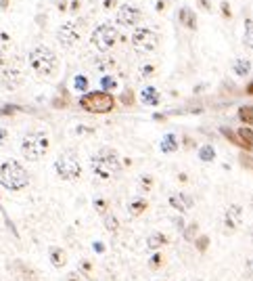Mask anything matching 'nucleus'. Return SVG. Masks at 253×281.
Listing matches in <instances>:
<instances>
[{
  "mask_svg": "<svg viewBox=\"0 0 253 281\" xmlns=\"http://www.w3.org/2000/svg\"><path fill=\"white\" fill-rule=\"evenodd\" d=\"M90 168H92V175L95 177H99L103 181H109V179L118 177L122 172V160L118 156V151L103 147L90 158Z\"/></svg>",
  "mask_w": 253,
  "mask_h": 281,
  "instance_id": "obj_1",
  "label": "nucleus"
},
{
  "mask_svg": "<svg viewBox=\"0 0 253 281\" xmlns=\"http://www.w3.org/2000/svg\"><path fill=\"white\" fill-rule=\"evenodd\" d=\"M30 68L40 78H51L57 72V55L49 47H36L30 51Z\"/></svg>",
  "mask_w": 253,
  "mask_h": 281,
  "instance_id": "obj_2",
  "label": "nucleus"
},
{
  "mask_svg": "<svg viewBox=\"0 0 253 281\" xmlns=\"http://www.w3.org/2000/svg\"><path fill=\"white\" fill-rule=\"evenodd\" d=\"M0 181H3V185L11 191H21V189L28 187L30 177H28L26 168H23L19 162L7 160L3 166H0Z\"/></svg>",
  "mask_w": 253,
  "mask_h": 281,
  "instance_id": "obj_3",
  "label": "nucleus"
},
{
  "mask_svg": "<svg viewBox=\"0 0 253 281\" xmlns=\"http://www.w3.org/2000/svg\"><path fill=\"white\" fill-rule=\"evenodd\" d=\"M80 107L88 114H109L115 107V97L105 91H92L80 97Z\"/></svg>",
  "mask_w": 253,
  "mask_h": 281,
  "instance_id": "obj_4",
  "label": "nucleus"
},
{
  "mask_svg": "<svg viewBox=\"0 0 253 281\" xmlns=\"http://www.w3.org/2000/svg\"><path fill=\"white\" fill-rule=\"evenodd\" d=\"M51 147V141L44 133H30L21 141V154L28 162H38Z\"/></svg>",
  "mask_w": 253,
  "mask_h": 281,
  "instance_id": "obj_5",
  "label": "nucleus"
},
{
  "mask_svg": "<svg viewBox=\"0 0 253 281\" xmlns=\"http://www.w3.org/2000/svg\"><path fill=\"white\" fill-rule=\"evenodd\" d=\"M55 170L63 181H76L82 175V164H80V160H78V156L74 154V151H65V154H61L57 158Z\"/></svg>",
  "mask_w": 253,
  "mask_h": 281,
  "instance_id": "obj_6",
  "label": "nucleus"
},
{
  "mask_svg": "<svg viewBox=\"0 0 253 281\" xmlns=\"http://www.w3.org/2000/svg\"><path fill=\"white\" fill-rule=\"evenodd\" d=\"M120 40V32L115 26L111 24H101L95 32H92V45H95L101 53H107L111 51Z\"/></svg>",
  "mask_w": 253,
  "mask_h": 281,
  "instance_id": "obj_7",
  "label": "nucleus"
},
{
  "mask_svg": "<svg viewBox=\"0 0 253 281\" xmlns=\"http://www.w3.org/2000/svg\"><path fill=\"white\" fill-rule=\"evenodd\" d=\"M130 42H132V47L138 53H153L159 47V36L153 30H149V28H138L132 34Z\"/></svg>",
  "mask_w": 253,
  "mask_h": 281,
  "instance_id": "obj_8",
  "label": "nucleus"
},
{
  "mask_svg": "<svg viewBox=\"0 0 253 281\" xmlns=\"http://www.w3.org/2000/svg\"><path fill=\"white\" fill-rule=\"evenodd\" d=\"M57 40L61 42V47H65V49H72L74 45H78V40H80L78 26L74 24V21H67V24H63L57 30Z\"/></svg>",
  "mask_w": 253,
  "mask_h": 281,
  "instance_id": "obj_9",
  "label": "nucleus"
},
{
  "mask_svg": "<svg viewBox=\"0 0 253 281\" xmlns=\"http://www.w3.org/2000/svg\"><path fill=\"white\" fill-rule=\"evenodd\" d=\"M141 17H143V13H141V9H138V7H134V5H124V7L118 11V24L130 28V26H136L138 21H141Z\"/></svg>",
  "mask_w": 253,
  "mask_h": 281,
  "instance_id": "obj_10",
  "label": "nucleus"
},
{
  "mask_svg": "<svg viewBox=\"0 0 253 281\" xmlns=\"http://www.w3.org/2000/svg\"><path fill=\"white\" fill-rule=\"evenodd\" d=\"M224 225L228 231H237L243 225V208L239 204H230L224 212Z\"/></svg>",
  "mask_w": 253,
  "mask_h": 281,
  "instance_id": "obj_11",
  "label": "nucleus"
},
{
  "mask_svg": "<svg viewBox=\"0 0 253 281\" xmlns=\"http://www.w3.org/2000/svg\"><path fill=\"white\" fill-rule=\"evenodd\" d=\"M168 202L178 212H189L195 206V200H193V196H189V193H172L168 198Z\"/></svg>",
  "mask_w": 253,
  "mask_h": 281,
  "instance_id": "obj_12",
  "label": "nucleus"
},
{
  "mask_svg": "<svg viewBox=\"0 0 253 281\" xmlns=\"http://www.w3.org/2000/svg\"><path fill=\"white\" fill-rule=\"evenodd\" d=\"M141 101H143V105L155 107V105L161 103V95H159V91L155 89V86H145V89L141 91Z\"/></svg>",
  "mask_w": 253,
  "mask_h": 281,
  "instance_id": "obj_13",
  "label": "nucleus"
},
{
  "mask_svg": "<svg viewBox=\"0 0 253 281\" xmlns=\"http://www.w3.org/2000/svg\"><path fill=\"white\" fill-rule=\"evenodd\" d=\"M178 147H180V139L174 133L164 135V139H161V143H159L161 154H174V151H178Z\"/></svg>",
  "mask_w": 253,
  "mask_h": 281,
  "instance_id": "obj_14",
  "label": "nucleus"
},
{
  "mask_svg": "<svg viewBox=\"0 0 253 281\" xmlns=\"http://www.w3.org/2000/svg\"><path fill=\"white\" fill-rule=\"evenodd\" d=\"M49 258H51V265H53L55 269H61V267L67 265V252H65L63 248H59V246H53V248L49 250Z\"/></svg>",
  "mask_w": 253,
  "mask_h": 281,
  "instance_id": "obj_15",
  "label": "nucleus"
},
{
  "mask_svg": "<svg viewBox=\"0 0 253 281\" xmlns=\"http://www.w3.org/2000/svg\"><path fill=\"white\" fill-rule=\"evenodd\" d=\"M178 21H180L184 28H189V30H195V28H197V17H195V13H193L189 7H182V9L178 11Z\"/></svg>",
  "mask_w": 253,
  "mask_h": 281,
  "instance_id": "obj_16",
  "label": "nucleus"
},
{
  "mask_svg": "<svg viewBox=\"0 0 253 281\" xmlns=\"http://www.w3.org/2000/svg\"><path fill=\"white\" fill-rule=\"evenodd\" d=\"M168 235H164V233H151L149 237H147V248L149 250H153V252H157V250H161L164 246H168Z\"/></svg>",
  "mask_w": 253,
  "mask_h": 281,
  "instance_id": "obj_17",
  "label": "nucleus"
},
{
  "mask_svg": "<svg viewBox=\"0 0 253 281\" xmlns=\"http://www.w3.org/2000/svg\"><path fill=\"white\" fill-rule=\"evenodd\" d=\"M251 70H253V63L249 61V59H235V63H233V72H235V76H239V78H245V76H249L251 74Z\"/></svg>",
  "mask_w": 253,
  "mask_h": 281,
  "instance_id": "obj_18",
  "label": "nucleus"
},
{
  "mask_svg": "<svg viewBox=\"0 0 253 281\" xmlns=\"http://www.w3.org/2000/svg\"><path fill=\"white\" fill-rule=\"evenodd\" d=\"M237 135H239V139L243 143V149L245 151H253V131H251V128L249 126H241L237 131Z\"/></svg>",
  "mask_w": 253,
  "mask_h": 281,
  "instance_id": "obj_19",
  "label": "nucleus"
},
{
  "mask_svg": "<svg viewBox=\"0 0 253 281\" xmlns=\"http://www.w3.org/2000/svg\"><path fill=\"white\" fill-rule=\"evenodd\" d=\"M147 208H149V204H147V200H143V198H136V200H132V202L128 204V212H130L132 216H141Z\"/></svg>",
  "mask_w": 253,
  "mask_h": 281,
  "instance_id": "obj_20",
  "label": "nucleus"
},
{
  "mask_svg": "<svg viewBox=\"0 0 253 281\" xmlns=\"http://www.w3.org/2000/svg\"><path fill=\"white\" fill-rule=\"evenodd\" d=\"M239 120L243 122V126H253V105H241L239 107Z\"/></svg>",
  "mask_w": 253,
  "mask_h": 281,
  "instance_id": "obj_21",
  "label": "nucleus"
},
{
  "mask_svg": "<svg viewBox=\"0 0 253 281\" xmlns=\"http://www.w3.org/2000/svg\"><path fill=\"white\" fill-rule=\"evenodd\" d=\"M182 237H184L187 242L195 244V242H197V237H199V225H197V223L187 225V227H184V231H182Z\"/></svg>",
  "mask_w": 253,
  "mask_h": 281,
  "instance_id": "obj_22",
  "label": "nucleus"
},
{
  "mask_svg": "<svg viewBox=\"0 0 253 281\" xmlns=\"http://www.w3.org/2000/svg\"><path fill=\"white\" fill-rule=\"evenodd\" d=\"M199 160L201 162H214L216 160V149L212 145H203L199 149Z\"/></svg>",
  "mask_w": 253,
  "mask_h": 281,
  "instance_id": "obj_23",
  "label": "nucleus"
},
{
  "mask_svg": "<svg viewBox=\"0 0 253 281\" xmlns=\"http://www.w3.org/2000/svg\"><path fill=\"white\" fill-rule=\"evenodd\" d=\"M220 133L233 143V145H237V147H241L243 149V143H241V139H239V135H237V131H233V128H226V126H222L220 128Z\"/></svg>",
  "mask_w": 253,
  "mask_h": 281,
  "instance_id": "obj_24",
  "label": "nucleus"
},
{
  "mask_svg": "<svg viewBox=\"0 0 253 281\" xmlns=\"http://www.w3.org/2000/svg\"><path fill=\"white\" fill-rule=\"evenodd\" d=\"M243 42L249 47V49H253V19H247L245 21V34H243Z\"/></svg>",
  "mask_w": 253,
  "mask_h": 281,
  "instance_id": "obj_25",
  "label": "nucleus"
},
{
  "mask_svg": "<svg viewBox=\"0 0 253 281\" xmlns=\"http://www.w3.org/2000/svg\"><path fill=\"white\" fill-rule=\"evenodd\" d=\"M105 229H107L109 233H118V231H120V221H118V216L105 214Z\"/></svg>",
  "mask_w": 253,
  "mask_h": 281,
  "instance_id": "obj_26",
  "label": "nucleus"
},
{
  "mask_svg": "<svg viewBox=\"0 0 253 281\" xmlns=\"http://www.w3.org/2000/svg\"><path fill=\"white\" fill-rule=\"evenodd\" d=\"M88 86H90V82H88V78H86V76H82V74H80V76H76V78H74V89H76V91H80V93H84V95H86V93H88Z\"/></svg>",
  "mask_w": 253,
  "mask_h": 281,
  "instance_id": "obj_27",
  "label": "nucleus"
},
{
  "mask_svg": "<svg viewBox=\"0 0 253 281\" xmlns=\"http://www.w3.org/2000/svg\"><path fill=\"white\" fill-rule=\"evenodd\" d=\"M101 86H103V91H105V93H111L113 89H118V80H115L113 76H103Z\"/></svg>",
  "mask_w": 253,
  "mask_h": 281,
  "instance_id": "obj_28",
  "label": "nucleus"
},
{
  "mask_svg": "<svg viewBox=\"0 0 253 281\" xmlns=\"http://www.w3.org/2000/svg\"><path fill=\"white\" fill-rule=\"evenodd\" d=\"M195 248H197L201 254L207 252V248H210V237H207V235H199L197 242H195Z\"/></svg>",
  "mask_w": 253,
  "mask_h": 281,
  "instance_id": "obj_29",
  "label": "nucleus"
},
{
  "mask_svg": "<svg viewBox=\"0 0 253 281\" xmlns=\"http://www.w3.org/2000/svg\"><path fill=\"white\" fill-rule=\"evenodd\" d=\"M239 162H241L243 168H247V170L253 172V156H251V154H245V151H243V154L239 156Z\"/></svg>",
  "mask_w": 253,
  "mask_h": 281,
  "instance_id": "obj_30",
  "label": "nucleus"
},
{
  "mask_svg": "<svg viewBox=\"0 0 253 281\" xmlns=\"http://www.w3.org/2000/svg\"><path fill=\"white\" fill-rule=\"evenodd\" d=\"M9 45H11V38H9V34H5L3 30H0V57H3V55L7 53Z\"/></svg>",
  "mask_w": 253,
  "mask_h": 281,
  "instance_id": "obj_31",
  "label": "nucleus"
},
{
  "mask_svg": "<svg viewBox=\"0 0 253 281\" xmlns=\"http://www.w3.org/2000/svg\"><path fill=\"white\" fill-rule=\"evenodd\" d=\"M120 101H122V105H126V107H132L134 105V93L128 89V91H124L122 95H120Z\"/></svg>",
  "mask_w": 253,
  "mask_h": 281,
  "instance_id": "obj_32",
  "label": "nucleus"
},
{
  "mask_svg": "<svg viewBox=\"0 0 253 281\" xmlns=\"http://www.w3.org/2000/svg\"><path fill=\"white\" fill-rule=\"evenodd\" d=\"M161 263H164V256H161V252H155V254L151 256V261H149V267L155 271V269L161 267Z\"/></svg>",
  "mask_w": 253,
  "mask_h": 281,
  "instance_id": "obj_33",
  "label": "nucleus"
},
{
  "mask_svg": "<svg viewBox=\"0 0 253 281\" xmlns=\"http://www.w3.org/2000/svg\"><path fill=\"white\" fill-rule=\"evenodd\" d=\"M138 187H141V191H145V193H149L151 189H153V177H141V185H138Z\"/></svg>",
  "mask_w": 253,
  "mask_h": 281,
  "instance_id": "obj_34",
  "label": "nucleus"
},
{
  "mask_svg": "<svg viewBox=\"0 0 253 281\" xmlns=\"http://www.w3.org/2000/svg\"><path fill=\"white\" fill-rule=\"evenodd\" d=\"M153 74H155V66H143L141 68V76L143 78H151Z\"/></svg>",
  "mask_w": 253,
  "mask_h": 281,
  "instance_id": "obj_35",
  "label": "nucleus"
},
{
  "mask_svg": "<svg viewBox=\"0 0 253 281\" xmlns=\"http://www.w3.org/2000/svg\"><path fill=\"white\" fill-rule=\"evenodd\" d=\"M95 208H97V212H101L103 216L107 214V202H105V200H95Z\"/></svg>",
  "mask_w": 253,
  "mask_h": 281,
  "instance_id": "obj_36",
  "label": "nucleus"
},
{
  "mask_svg": "<svg viewBox=\"0 0 253 281\" xmlns=\"http://www.w3.org/2000/svg\"><path fill=\"white\" fill-rule=\"evenodd\" d=\"M80 271L90 277V275H92V265H90V261H82V263H80Z\"/></svg>",
  "mask_w": 253,
  "mask_h": 281,
  "instance_id": "obj_37",
  "label": "nucleus"
},
{
  "mask_svg": "<svg viewBox=\"0 0 253 281\" xmlns=\"http://www.w3.org/2000/svg\"><path fill=\"white\" fill-rule=\"evenodd\" d=\"M15 112H17V107H15V105H7V107H3V110H0V116H9V114L13 116Z\"/></svg>",
  "mask_w": 253,
  "mask_h": 281,
  "instance_id": "obj_38",
  "label": "nucleus"
},
{
  "mask_svg": "<svg viewBox=\"0 0 253 281\" xmlns=\"http://www.w3.org/2000/svg\"><path fill=\"white\" fill-rule=\"evenodd\" d=\"M245 277H253V261H245Z\"/></svg>",
  "mask_w": 253,
  "mask_h": 281,
  "instance_id": "obj_39",
  "label": "nucleus"
},
{
  "mask_svg": "<svg viewBox=\"0 0 253 281\" xmlns=\"http://www.w3.org/2000/svg\"><path fill=\"white\" fill-rule=\"evenodd\" d=\"M220 7H222V15H224L226 19H230V17H233V11H230V7H228V3H222Z\"/></svg>",
  "mask_w": 253,
  "mask_h": 281,
  "instance_id": "obj_40",
  "label": "nucleus"
},
{
  "mask_svg": "<svg viewBox=\"0 0 253 281\" xmlns=\"http://www.w3.org/2000/svg\"><path fill=\"white\" fill-rule=\"evenodd\" d=\"M174 225H176L180 231H184V227H187V225H184V219H182V216H174Z\"/></svg>",
  "mask_w": 253,
  "mask_h": 281,
  "instance_id": "obj_41",
  "label": "nucleus"
},
{
  "mask_svg": "<svg viewBox=\"0 0 253 281\" xmlns=\"http://www.w3.org/2000/svg\"><path fill=\"white\" fill-rule=\"evenodd\" d=\"M7 137H9V131H7V128H0V143H5Z\"/></svg>",
  "mask_w": 253,
  "mask_h": 281,
  "instance_id": "obj_42",
  "label": "nucleus"
},
{
  "mask_svg": "<svg viewBox=\"0 0 253 281\" xmlns=\"http://www.w3.org/2000/svg\"><path fill=\"white\" fill-rule=\"evenodd\" d=\"M115 5H118V0H105V3H103L105 9H113Z\"/></svg>",
  "mask_w": 253,
  "mask_h": 281,
  "instance_id": "obj_43",
  "label": "nucleus"
},
{
  "mask_svg": "<svg viewBox=\"0 0 253 281\" xmlns=\"http://www.w3.org/2000/svg\"><path fill=\"white\" fill-rule=\"evenodd\" d=\"M245 93H247L249 97H253V80H251V82H249V84L245 86Z\"/></svg>",
  "mask_w": 253,
  "mask_h": 281,
  "instance_id": "obj_44",
  "label": "nucleus"
},
{
  "mask_svg": "<svg viewBox=\"0 0 253 281\" xmlns=\"http://www.w3.org/2000/svg\"><path fill=\"white\" fill-rule=\"evenodd\" d=\"M65 281H80V275H78V273H69Z\"/></svg>",
  "mask_w": 253,
  "mask_h": 281,
  "instance_id": "obj_45",
  "label": "nucleus"
},
{
  "mask_svg": "<svg viewBox=\"0 0 253 281\" xmlns=\"http://www.w3.org/2000/svg\"><path fill=\"white\" fill-rule=\"evenodd\" d=\"M95 248H97V252H99V254H103V252H105V246H103L101 242H97V244H95Z\"/></svg>",
  "mask_w": 253,
  "mask_h": 281,
  "instance_id": "obj_46",
  "label": "nucleus"
},
{
  "mask_svg": "<svg viewBox=\"0 0 253 281\" xmlns=\"http://www.w3.org/2000/svg\"><path fill=\"white\" fill-rule=\"evenodd\" d=\"M199 3H201V7L205 9V11H210L212 7H210V3H207V0H199Z\"/></svg>",
  "mask_w": 253,
  "mask_h": 281,
  "instance_id": "obj_47",
  "label": "nucleus"
},
{
  "mask_svg": "<svg viewBox=\"0 0 253 281\" xmlns=\"http://www.w3.org/2000/svg\"><path fill=\"white\" fill-rule=\"evenodd\" d=\"M166 9V3H164V0H159V3H157V11H164Z\"/></svg>",
  "mask_w": 253,
  "mask_h": 281,
  "instance_id": "obj_48",
  "label": "nucleus"
},
{
  "mask_svg": "<svg viewBox=\"0 0 253 281\" xmlns=\"http://www.w3.org/2000/svg\"><path fill=\"white\" fill-rule=\"evenodd\" d=\"M80 9V0H74V3H72V11H78Z\"/></svg>",
  "mask_w": 253,
  "mask_h": 281,
  "instance_id": "obj_49",
  "label": "nucleus"
},
{
  "mask_svg": "<svg viewBox=\"0 0 253 281\" xmlns=\"http://www.w3.org/2000/svg\"><path fill=\"white\" fill-rule=\"evenodd\" d=\"M7 7H9V0H0V9H3V11H5Z\"/></svg>",
  "mask_w": 253,
  "mask_h": 281,
  "instance_id": "obj_50",
  "label": "nucleus"
},
{
  "mask_svg": "<svg viewBox=\"0 0 253 281\" xmlns=\"http://www.w3.org/2000/svg\"><path fill=\"white\" fill-rule=\"evenodd\" d=\"M59 9H61V11H65V9H67V7H65V0H61V3H59Z\"/></svg>",
  "mask_w": 253,
  "mask_h": 281,
  "instance_id": "obj_51",
  "label": "nucleus"
},
{
  "mask_svg": "<svg viewBox=\"0 0 253 281\" xmlns=\"http://www.w3.org/2000/svg\"><path fill=\"white\" fill-rule=\"evenodd\" d=\"M249 235H251V240H253V225H251V229H249Z\"/></svg>",
  "mask_w": 253,
  "mask_h": 281,
  "instance_id": "obj_52",
  "label": "nucleus"
},
{
  "mask_svg": "<svg viewBox=\"0 0 253 281\" xmlns=\"http://www.w3.org/2000/svg\"><path fill=\"white\" fill-rule=\"evenodd\" d=\"M251 208H253V196H251Z\"/></svg>",
  "mask_w": 253,
  "mask_h": 281,
  "instance_id": "obj_53",
  "label": "nucleus"
},
{
  "mask_svg": "<svg viewBox=\"0 0 253 281\" xmlns=\"http://www.w3.org/2000/svg\"><path fill=\"white\" fill-rule=\"evenodd\" d=\"M197 281H201V279H197Z\"/></svg>",
  "mask_w": 253,
  "mask_h": 281,
  "instance_id": "obj_54",
  "label": "nucleus"
}]
</instances>
